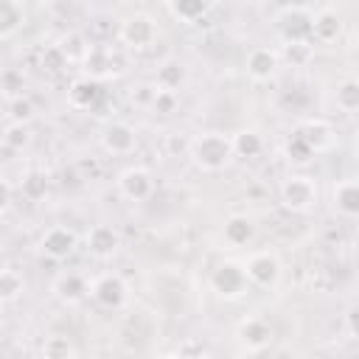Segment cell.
I'll return each instance as SVG.
<instances>
[{
	"instance_id": "1",
	"label": "cell",
	"mask_w": 359,
	"mask_h": 359,
	"mask_svg": "<svg viewBox=\"0 0 359 359\" xmlns=\"http://www.w3.org/2000/svg\"><path fill=\"white\" fill-rule=\"evenodd\" d=\"M188 157L202 171H222L233 160V143H230V137L224 132H205V135L191 140Z\"/></svg>"
},
{
	"instance_id": "2",
	"label": "cell",
	"mask_w": 359,
	"mask_h": 359,
	"mask_svg": "<svg viewBox=\"0 0 359 359\" xmlns=\"http://www.w3.org/2000/svg\"><path fill=\"white\" fill-rule=\"evenodd\" d=\"M317 202V185L306 174H292L280 185V205L292 213H309Z\"/></svg>"
},
{
	"instance_id": "3",
	"label": "cell",
	"mask_w": 359,
	"mask_h": 359,
	"mask_svg": "<svg viewBox=\"0 0 359 359\" xmlns=\"http://www.w3.org/2000/svg\"><path fill=\"white\" fill-rule=\"evenodd\" d=\"M311 17L309 6H283L278 14V31L286 42H311Z\"/></svg>"
},
{
	"instance_id": "4",
	"label": "cell",
	"mask_w": 359,
	"mask_h": 359,
	"mask_svg": "<svg viewBox=\"0 0 359 359\" xmlns=\"http://www.w3.org/2000/svg\"><path fill=\"white\" fill-rule=\"evenodd\" d=\"M118 39L126 48H149L157 39V25L149 14H129L118 28Z\"/></svg>"
},
{
	"instance_id": "5",
	"label": "cell",
	"mask_w": 359,
	"mask_h": 359,
	"mask_svg": "<svg viewBox=\"0 0 359 359\" xmlns=\"http://www.w3.org/2000/svg\"><path fill=\"white\" fill-rule=\"evenodd\" d=\"M247 286V275H244V266H238L236 261H222L213 272H210V289L219 294V297H238Z\"/></svg>"
},
{
	"instance_id": "6",
	"label": "cell",
	"mask_w": 359,
	"mask_h": 359,
	"mask_svg": "<svg viewBox=\"0 0 359 359\" xmlns=\"http://www.w3.org/2000/svg\"><path fill=\"white\" fill-rule=\"evenodd\" d=\"M118 65H121L118 53L109 50V48H101V45H90V50H87L84 59H81L84 79H90V81H101V79L118 73V70H121Z\"/></svg>"
},
{
	"instance_id": "7",
	"label": "cell",
	"mask_w": 359,
	"mask_h": 359,
	"mask_svg": "<svg viewBox=\"0 0 359 359\" xmlns=\"http://www.w3.org/2000/svg\"><path fill=\"white\" fill-rule=\"evenodd\" d=\"M118 191L132 202H143V199L151 196L154 180L143 165H129V168H123L118 174Z\"/></svg>"
},
{
	"instance_id": "8",
	"label": "cell",
	"mask_w": 359,
	"mask_h": 359,
	"mask_svg": "<svg viewBox=\"0 0 359 359\" xmlns=\"http://www.w3.org/2000/svg\"><path fill=\"white\" fill-rule=\"evenodd\" d=\"M101 146H104V151H109L115 157L132 154L135 146H137V132L129 123H123V121H112L101 132Z\"/></svg>"
},
{
	"instance_id": "9",
	"label": "cell",
	"mask_w": 359,
	"mask_h": 359,
	"mask_svg": "<svg viewBox=\"0 0 359 359\" xmlns=\"http://www.w3.org/2000/svg\"><path fill=\"white\" fill-rule=\"evenodd\" d=\"M76 244H79L76 233H73L70 227H65V224H53V227H48V230L42 233V238H39L42 252H45L48 258H53V261H65L67 255H73Z\"/></svg>"
},
{
	"instance_id": "10",
	"label": "cell",
	"mask_w": 359,
	"mask_h": 359,
	"mask_svg": "<svg viewBox=\"0 0 359 359\" xmlns=\"http://www.w3.org/2000/svg\"><path fill=\"white\" fill-rule=\"evenodd\" d=\"M244 275H247V280H252L255 286L269 289V286H275L278 278H280V264H278V258H275L272 252H255V255H250V261H247V266H244Z\"/></svg>"
},
{
	"instance_id": "11",
	"label": "cell",
	"mask_w": 359,
	"mask_h": 359,
	"mask_svg": "<svg viewBox=\"0 0 359 359\" xmlns=\"http://www.w3.org/2000/svg\"><path fill=\"white\" fill-rule=\"evenodd\" d=\"M90 292H93V300L98 303V306H104V309H121L123 303H126V283H123V278L121 275H112V272H107V275H101L93 286H90Z\"/></svg>"
},
{
	"instance_id": "12",
	"label": "cell",
	"mask_w": 359,
	"mask_h": 359,
	"mask_svg": "<svg viewBox=\"0 0 359 359\" xmlns=\"http://www.w3.org/2000/svg\"><path fill=\"white\" fill-rule=\"evenodd\" d=\"M238 342L247 351L258 353V351H264V348L272 345V325L266 320H261V317H247L238 325Z\"/></svg>"
},
{
	"instance_id": "13",
	"label": "cell",
	"mask_w": 359,
	"mask_h": 359,
	"mask_svg": "<svg viewBox=\"0 0 359 359\" xmlns=\"http://www.w3.org/2000/svg\"><path fill=\"white\" fill-rule=\"evenodd\" d=\"M294 135H297V137H303V140H306V146H309L314 154H320V151L331 149V143H334V126H331L328 121H323V118L303 121V123L297 126V132H294Z\"/></svg>"
},
{
	"instance_id": "14",
	"label": "cell",
	"mask_w": 359,
	"mask_h": 359,
	"mask_svg": "<svg viewBox=\"0 0 359 359\" xmlns=\"http://www.w3.org/2000/svg\"><path fill=\"white\" fill-rule=\"evenodd\" d=\"M280 67V59L272 48H252L247 53V73L255 81H269Z\"/></svg>"
},
{
	"instance_id": "15",
	"label": "cell",
	"mask_w": 359,
	"mask_h": 359,
	"mask_svg": "<svg viewBox=\"0 0 359 359\" xmlns=\"http://www.w3.org/2000/svg\"><path fill=\"white\" fill-rule=\"evenodd\" d=\"M87 292H90V286H87V280H84L81 272H62V275H56V280H53V294H56L62 303H67V306L84 300Z\"/></svg>"
},
{
	"instance_id": "16",
	"label": "cell",
	"mask_w": 359,
	"mask_h": 359,
	"mask_svg": "<svg viewBox=\"0 0 359 359\" xmlns=\"http://www.w3.org/2000/svg\"><path fill=\"white\" fill-rule=\"evenodd\" d=\"M342 34V22L339 14L334 8H320L311 17V39H317L320 45H331L337 42V36Z\"/></svg>"
},
{
	"instance_id": "17",
	"label": "cell",
	"mask_w": 359,
	"mask_h": 359,
	"mask_svg": "<svg viewBox=\"0 0 359 359\" xmlns=\"http://www.w3.org/2000/svg\"><path fill=\"white\" fill-rule=\"evenodd\" d=\"M87 247L95 258H112L121 247V236L115 227L109 224H95L90 233H87Z\"/></svg>"
},
{
	"instance_id": "18",
	"label": "cell",
	"mask_w": 359,
	"mask_h": 359,
	"mask_svg": "<svg viewBox=\"0 0 359 359\" xmlns=\"http://www.w3.org/2000/svg\"><path fill=\"white\" fill-rule=\"evenodd\" d=\"M334 210L345 219H356L359 213V182L356 180H339L334 185Z\"/></svg>"
},
{
	"instance_id": "19",
	"label": "cell",
	"mask_w": 359,
	"mask_h": 359,
	"mask_svg": "<svg viewBox=\"0 0 359 359\" xmlns=\"http://www.w3.org/2000/svg\"><path fill=\"white\" fill-rule=\"evenodd\" d=\"M210 3H205V0H174V3H165V11L174 17V20H180V22H185V25H199L208 14H210Z\"/></svg>"
},
{
	"instance_id": "20",
	"label": "cell",
	"mask_w": 359,
	"mask_h": 359,
	"mask_svg": "<svg viewBox=\"0 0 359 359\" xmlns=\"http://www.w3.org/2000/svg\"><path fill=\"white\" fill-rule=\"evenodd\" d=\"M104 90L98 87V81H90V79H76L67 90V104L73 109H93L98 101H101Z\"/></svg>"
},
{
	"instance_id": "21",
	"label": "cell",
	"mask_w": 359,
	"mask_h": 359,
	"mask_svg": "<svg viewBox=\"0 0 359 359\" xmlns=\"http://www.w3.org/2000/svg\"><path fill=\"white\" fill-rule=\"evenodd\" d=\"M185 81V65L180 59H165L160 67H157V90H165V93H177L180 84Z\"/></svg>"
},
{
	"instance_id": "22",
	"label": "cell",
	"mask_w": 359,
	"mask_h": 359,
	"mask_svg": "<svg viewBox=\"0 0 359 359\" xmlns=\"http://www.w3.org/2000/svg\"><path fill=\"white\" fill-rule=\"evenodd\" d=\"M252 236H255V227L247 216H230L224 222V241L230 247H244L252 241Z\"/></svg>"
},
{
	"instance_id": "23",
	"label": "cell",
	"mask_w": 359,
	"mask_h": 359,
	"mask_svg": "<svg viewBox=\"0 0 359 359\" xmlns=\"http://www.w3.org/2000/svg\"><path fill=\"white\" fill-rule=\"evenodd\" d=\"M22 22H25L22 6L20 3H11V0H0V39L17 34Z\"/></svg>"
},
{
	"instance_id": "24",
	"label": "cell",
	"mask_w": 359,
	"mask_h": 359,
	"mask_svg": "<svg viewBox=\"0 0 359 359\" xmlns=\"http://www.w3.org/2000/svg\"><path fill=\"white\" fill-rule=\"evenodd\" d=\"M230 143H233V157H247V160H250V157H258L261 149H264L261 135L252 132V129H241L238 135L230 137Z\"/></svg>"
},
{
	"instance_id": "25",
	"label": "cell",
	"mask_w": 359,
	"mask_h": 359,
	"mask_svg": "<svg viewBox=\"0 0 359 359\" xmlns=\"http://www.w3.org/2000/svg\"><path fill=\"white\" fill-rule=\"evenodd\" d=\"M42 356L45 359H76V345L65 334H50L42 339Z\"/></svg>"
},
{
	"instance_id": "26",
	"label": "cell",
	"mask_w": 359,
	"mask_h": 359,
	"mask_svg": "<svg viewBox=\"0 0 359 359\" xmlns=\"http://www.w3.org/2000/svg\"><path fill=\"white\" fill-rule=\"evenodd\" d=\"M278 59H283L292 67H306L314 59V48H311V42H286Z\"/></svg>"
},
{
	"instance_id": "27",
	"label": "cell",
	"mask_w": 359,
	"mask_h": 359,
	"mask_svg": "<svg viewBox=\"0 0 359 359\" xmlns=\"http://www.w3.org/2000/svg\"><path fill=\"white\" fill-rule=\"evenodd\" d=\"M48 185H50V182H48V174H45V171H28V174L22 177V182H20V191H22L25 199L39 202V199H45Z\"/></svg>"
},
{
	"instance_id": "28",
	"label": "cell",
	"mask_w": 359,
	"mask_h": 359,
	"mask_svg": "<svg viewBox=\"0 0 359 359\" xmlns=\"http://www.w3.org/2000/svg\"><path fill=\"white\" fill-rule=\"evenodd\" d=\"M337 107L342 112H356L359 109V81L356 79H345L337 84Z\"/></svg>"
},
{
	"instance_id": "29",
	"label": "cell",
	"mask_w": 359,
	"mask_h": 359,
	"mask_svg": "<svg viewBox=\"0 0 359 359\" xmlns=\"http://www.w3.org/2000/svg\"><path fill=\"white\" fill-rule=\"evenodd\" d=\"M22 275L17 269H0V303H11L22 294Z\"/></svg>"
},
{
	"instance_id": "30",
	"label": "cell",
	"mask_w": 359,
	"mask_h": 359,
	"mask_svg": "<svg viewBox=\"0 0 359 359\" xmlns=\"http://www.w3.org/2000/svg\"><path fill=\"white\" fill-rule=\"evenodd\" d=\"M59 50L65 53V59H67V62H79V65H81V59H84V53L90 50V45H87V39H84L81 34L70 31V34H65V36H62Z\"/></svg>"
},
{
	"instance_id": "31",
	"label": "cell",
	"mask_w": 359,
	"mask_h": 359,
	"mask_svg": "<svg viewBox=\"0 0 359 359\" xmlns=\"http://www.w3.org/2000/svg\"><path fill=\"white\" fill-rule=\"evenodd\" d=\"M283 154H286V160H289L292 165H309V163L314 160V151H311V149L306 146V140L297 137V135H292V137L286 140Z\"/></svg>"
},
{
	"instance_id": "32",
	"label": "cell",
	"mask_w": 359,
	"mask_h": 359,
	"mask_svg": "<svg viewBox=\"0 0 359 359\" xmlns=\"http://www.w3.org/2000/svg\"><path fill=\"white\" fill-rule=\"evenodd\" d=\"M8 118H11V123H25V126H28V121L34 118V101L25 98V95L11 98V104H8Z\"/></svg>"
},
{
	"instance_id": "33",
	"label": "cell",
	"mask_w": 359,
	"mask_h": 359,
	"mask_svg": "<svg viewBox=\"0 0 359 359\" xmlns=\"http://www.w3.org/2000/svg\"><path fill=\"white\" fill-rule=\"evenodd\" d=\"M28 140H31V132H28L25 123H8L6 132H3V143L8 149H25Z\"/></svg>"
},
{
	"instance_id": "34",
	"label": "cell",
	"mask_w": 359,
	"mask_h": 359,
	"mask_svg": "<svg viewBox=\"0 0 359 359\" xmlns=\"http://www.w3.org/2000/svg\"><path fill=\"white\" fill-rule=\"evenodd\" d=\"M132 104L135 107H140V109H151V104H154V98H157V84H149V81H140V84H135L132 87Z\"/></svg>"
},
{
	"instance_id": "35",
	"label": "cell",
	"mask_w": 359,
	"mask_h": 359,
	"mask_svg": "<svg viewBox=\"0 0 359 359\" xmlns=\"http://www.w3.org/2000/svg\"><path fill=\"white\" fill-rule=\"evenodd\" d=\"M42 67L45 70H62V67H67V59H65V53L59 50V45H48L45 50H42Z\"/></svg>"
},
{
	"instance_id": "36",
	"label": "cell",
	"mask_w": 359,
	"mask_h": 359,
	"mask_svg": "<svg viewBox=\"0 0 359 359\" xmlns=\"http://www.w3.org/2000/svg\"><path fill=\"white\" fill-rule=\"evenodd\" d=\"M0 90L8 93L11 98H20V95H22V73H17V70H6V73L0 76Z\"/></svg>"
},
{
	"instance_id": "37",
	"label": "cell",
	"mask_w": 359,
	"mask_h": 359,
	"mask_svg": "<svg viewBox=\"0 0 359 359\" xmlns=\"http://www.w3.org/2000/svg\"><path fill=\"white\" fill-rule=\"evenodd\" d=\"M188 149H191V137H188V135H182V132H171V135L165 137V151H168L171 157L188 154Z\"/></svg>"
},
{
	"instance_id": "38",
	"label": "cell",
	"mask_w": 359,
	"mask_h": 359,
	"mask_svg": "<svg viewBox=\"0 0 359 359\" xmlns=\"http://www.w3.org/2000/svg\"><path fill=\"white\" fill-rule=\"evenodd\" d=\"M177 104H180L177 93H165V90H157V98H154L151 109H154V112H160V115H171V112L177 109Z\"/></svg>"
},
{
	"instance_id": "39",
	"label": "cell",
	"mask_w": 359,
	"mask_h": 359,
	"mask_svg": "<svg viewBox=\"0 0 359 359\" xmlns=\"http://www.w3.org/2000/svg\"><path fill=\"white\" fill-rule=\"evenodd\" d=\"M345 328H348V337L356 339V306H351L345 311Z\"/></svg>"
},
{
	"instance_id": "40",
	"label": "cell",
	"mask_w": 359,
	"mask_h": 359,
	"mask_svg": "<svg viewBox=\"0 0 359 359\" xmlns=\"http://www.w3.org/2000/svg\"><path fill=\"white\" fill-rule=\"evenodd\" d=\"M11 205V185L6 180H0V213Z\"/></svg>"
}]
</instances>
